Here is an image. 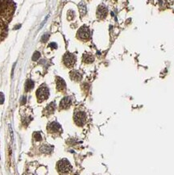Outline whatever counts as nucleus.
<instances>
[{
	"label": "nucleus",
	"instance_id": "obj_1",
	"mask_svg": "<svg viewBox=\"0 0 174 175\" xmlns=\"http://www.w3.org/2000/svg\"><path fill=\"white\" fill-rule=\"evenodd\" d=\"M16 10L13 0H0V18L10 21Z\"/></svg>",
	"mask_w": 174,
	"mask_h": 175
},
{
	"label": "nucleus",
	"instance_id": "obj_2",
	"mask_svg": "<svg viewBox=\"0 0 174 175\" xmlns=\"http://www.w3.org/2000/svg\"><path fill=\"white\" fill-rule=\"evenodd\" d=\"M48 96H49V90H48V86L45 84L41 85L39 89L36 90V98L39 103H41L44 100H46Z\"/></svg>",
	"mask_w": 174,
	"mask_h": 175
},
{
	"label": "nucleus",
	"instance_id": "obj_3",
	"mask_svg": "<svg viewBox=\"0 0 174 175\" xmlns=\"http://www.w3.org/2000/svg\"><path fill=\"white\" fill-rule=\"evenodd\" d=\"M57 170L61 173H68L72 171V165L67 159H62L57 162Z\"/></svg>",
	"mask_w": 174,
	"mask_h": 175
},
{
	"label": "nucleus",
	"instance_id": "obj_4",
	"mask_svg": "<svg viewBox=\"0 0 174 175\" xmlns=\"http://www.w3.org/2000/svg\"><path fill=\"white\" fill-rule=\"evenodd\" d=\"M77 37L81 40L87 41L90 38V30L87 26H82L81 27L77 33Z\"/></svg>",
	"mask_w": 174,
	"mask_h": 175
},
{
	"label": "nucleus",
	"instance_id": "obj_5",
	"mask_svg": "<svg viewBox=\"0 0 174 175\" xmlns=\"http://www.w3.org/2000/svg\"><path fill=\"white\" fill-rule=\"evenodd\" d=\"M73 120L77 125L82 127L86 122V115L84 111H76L73 115Z\"/></svg>",
	"mask_w": 174,
	"mask_h": 175
},
{
	"label": "nucleus",
	"instance_id": "obj_6",
	"mask_svg": "<svg viewBox=\"0 0 174 175\" xmlns=\"http://www.w3.org/2000/svg\"><path fill=\"white\" fill-rule=\"evenodd\" d=\"M63 62L66 67L72 68L75 65V62H76L75 55L71 53H66L63 57Z\"/></svg>",
	"mask_w": 174,
	"mask_h": 175
},
{
	"label": "nucleus",
	"instance_id": "obj_7",
	"mask_svg": "<svg viewBox=\"0 0 174 175\" xmlns=\"http://www.w3.org/2000/svg\"><path fill=\"white\" fill-rule=\"evenodd\" d=\"M48 132L51 134H60L62 132L60 125L57 122H52L48 125Z\"/></svg>",
	"mask_w": 174,
	"mask_h": 175
},
{
	"label": "nucleus",
	"instance_id": "obj_8",
	"mask_svg": "<svg viewBox=\"0 0 174 175\" xmlns=\"http://www.w3.org/2000/svg\"><path fill=\"white\" fill-rule=\"evenodd\" d=\"M107 13H108V10L106 6L103 5H100L98 8V10H97V17L99 19H103L107 17Z\"/></svg>",
	"mask_w": 174,
	"mask_h": 175
},
{
	"label": "nucleus",
	"instance_id": "obj_9",
	"mask_svg": "<svg viewBox=\"0 0 174 175\" xmlns=\"http://www.w3.org/2000/svg\"><path fill=\"white\" fill-rule=\"evenodd\" d=\"M72 104V99L70 97H65L62 99V100L60 101V110H65V109H68L70 107Z\"/></svg>",
	"mask_w": 174,
	"mask_h": 175
},
{
	"label": "nucleus",
	"instance_id": "obj_10",
	"mask_svg": "<svg viewBox=\"0 0 174 175\" xmlns=\"http://www.w3.org/2000/svg\"><path fill=\"white\" fill-rule=\"evenodd\" d=\"M56 83H57V90L60 92H65L66 90V84L64 81L60 77H57L56 78Z\"/></svg>",
	"mask_w": 174,
	"mask_h": 175
},
{
	"label": "nucleus",
	"instance_id": "obj_11",
	"mask_svg": "<svg viewBox=\"0 0 174 175\" xmlns=\"http://www.w3.org/2000/svg\"><path fill=\"white\" fill-rule=\"evenodd\" d=\"M69 75H70V78L73 81H75V82H80L82 78V75L77 70L71 71L70 74H69Z\"/></svg>",
	"mask_w": 174,
	"mask_h": 175
},
{
	"label": "nucleus",
	"instance_id": "obj_12",
	"mask_svg": "<svg viewBox=\"0 0 174 175\" xmlns=\"http://www.w3.org/2000/svg\"><path fill=\"white\" fill-rule=\"evenodd\" d=\"M55 109H56V104H55V103L54 102L53 103H51L50 104H48V106L46 107V108L44 109V113L46 115H51V114H52L54 112Z\"/></svg>",
	"mask_w": 174,
	"mask_h": 175
},
{
	"label": "nucleus",
	"instance_id": "obj_13",
	"mask_svg": "<svg viewBox=\"0 0 174 175\" xmlns=\"http://www.w3.org/2000/svg\"><path fill=\"white\" fill-rule=\"evenodd\" d=\"M82 60L85 63H92L94 61V56L92 54L85 53L84 55H83Z\"/></svg>",
	"mask_w": 174,
	"mask_h": 175
},
{
	"label": "nucleus",
	"instance_id": "obj_14",
	"mask_svg": "<svg viewBox=\"0 0 174 175\" xmlns=\"http://www.w3.org/2000/svg\"><path fill=\"white\" fill-rule=\"evenodd\" d=\"M52 150H53L52 146L46 145V144H43L40 148V151L42 152H44V153H50Z\"/></svg>",
	"mask_w": 174,
	"mask_h": 175
},
{
	"label": "nucleus",
	"instance_id": "obj_15",
	"mask_svg": "<svg viewBox=\"0 0 174 175\" xmlns=\"http://www.w3.org/2000/svg\"><path fill=\"white\" fill-rule=\"evenodd\" d=\"M34 87V82L32 80H27L25 83V91L28 92L32 90Z\"/></svg>",
	"mask_w": 174,
	"mask_h": 175
},
{
	"label": "nucleus",
	"instance_id": "obj_16",
	"mask_svg": "<svg viewBox=\"0 0 174 175\" xmlns=\"http://www.w3.org/2000/svg\"><path fill=\"white\" fill-rule=\"evenodd\" d=\"M78 8H79V11H80V14H81V16H83L86 13V5L83 3H80V4L78 5Z\"/></svg>",
	"mask_w": 174,
	"mask_h": 175
},
{
	"label": "nucleus",
	"instance_id": "obj_17",
	"mask_svg": "<svg viewBox=\"0 0 174 175\" xmlns=\"http://www.w3.org/2000/svg\"><path fill=\"white\" fill-rule=\"evenodd\" d=\"M33 138L35 140H36V141H40L42 140V136H41V134L39 132H35V133L33 134Z\"/></svg>",
	"mask_w": 174,
	"mask_h": 175
},
{
	"label": "nucleus",
	"instance_id": "obj_18",
	"mask_svg": "<svg viewBox=\"0 0 174 175\" xmlns=\"http://www.w3.org/2000/svg\"><path fill=\"white\" fill-rule=\"evenodd\" d=\"M40 57V53H39V52H35L34 53V54H33V56H32V61H37L39 58Z\"/></svg>",
	"mask_w": 174,
	"mask_h": 175
},
{
	"label": "nucleus",
	"instance_id": "obj_19",
	"mask_svg": "<svg viewBox=\"0 0 174 175\" xmlns=\"http://www.w3.org/2000/svg\"><path fill=\"white\" fill-rule=\"evenodd\" d=\"M48 37H49V35H48V34L44 35V36L42 37V38H41V41H42V42H46L48 40Z\"/></svg>",
	"mask_w": 174,
	"mask_h": 175
},
{
	"label": "nucleus",
	"instance_id": "obj_20",
	"mask_svg": "<svg viewBox=\"0 0 174 175\" xmlns=\"http://www.w3.org/2000/svg\"><path fill=\"white\" fill-rule=\"evenodd\" d=\"M4 100H5V98H4V94L0 92V105L3 104L4 103Z\"/></svg>",
	"mask_w": 174,
	"mask_h": 175
},
{
	"label": "nucleus",
	"instance_id": "obj_21",
	"mask_svg": "<svg viewBox=\"0 0 174 175\" xmlns=\"http://www.w3.org/2000/svg\"><path fill=\"white\" fill-rule=\"evenodd\" d=\"M1 25H2V23H0V28H1Z\"/></svg>",
	"mask_w": 174,
	"mask_h": 175
},
{
	"label": "nucleus",
	"instance_id": "obj_22",
	"mask_svg": "<svg viewBox=\"0 0 174 175\" xmlns=\"http://www.w3.org/2000/svg\"><path fill=\"white\" fill-rule=\"evenodd\" d=\"M0 23H2V20H1V18H0Z\"/></svg>",
	"mask_w": 174,
	"mask_h": 175
}]
</instances>
